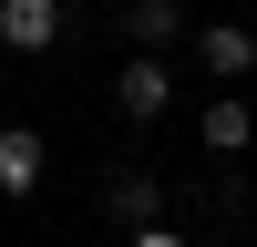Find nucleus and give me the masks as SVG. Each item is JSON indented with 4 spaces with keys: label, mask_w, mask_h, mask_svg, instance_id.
Masks as SVG:
<instances>
[{
    "label": "nucleus",
    "mask_w": 257,
    "mask_h": 247,
    "mask_svg": "<svg viewBox=\"0 0 257 247\" xmlns=\"http://www.w3.org/2000/svg\"><path fill=\"white\" fill-rule=\"evenodd\" d=\"M113 113L123 124H155V113H175V72H165V52H134L113 72Z\"/></svg>",
    "instance_id": "1"
},
{
    "label": "nucleus",
    "mask_w": 257,
    "mask_h": 247,
    "mask_svg": "<svg viewBox=\"0 0 257 247\" xmlns=\"http://www.w3.org/2000/svg\"><path fill=\"white\" fill-rule=\"evenodd\" d=\"M103 216H113L123 237H134V226H165V185L123 165V175H103Z\"/></svg>",
    "instance_id": "2"
},
{
    "label": "nucleus",
    "mask_w": 257,
    "mask_h": 247,
    "mask_svg": "<svg viewBox=\"0 0 257 247\" xmlns=\"http://www.w3.org/2000/svg\"><path fill=\"white\" fill-rule=\"evenodd\" d=\"M196 62L216 82H247L257 72V31H247V21H206V31H196Z\"/></svg>",
    "instance_id": "3"
},
{
    "label": "nucleus",
    "mask_w": 257,
    "mask_h": 247,
    "mask_svg": "<svg viewBox=\"0 0 257 247\" xmlns=\"http://www.w3.org/2000/svg\"><path fill=\"white\" fill-rule=\"evenodd\" d=\"M62 41V0H0V52H52Z\"/></svg>",
    "instance_id": "4"
},
{
    "label": "nucleus",
    "mask_w": 257,
    "mask_h": 247,
    "mask_svg": "<svg viewBox=\"0 0 257 247\" xmlns=\"http://www.w3.org/2000/svg\"><path fill=\"white\" fill-rule=\"evenodd\" d=\"M41 165H52V155H41V134H31V124H0V196H31V185H41Z\"/></svg>",
    "instance_id": "5"
},
{
    "label": "nucleus",
    "mask_w": 257,
    "mask_h": 247,
    "mask_svg": "<svg viewBox=\"0 0 257 247\" xmlns=\"http://www.w3.org/2000/svg\"><path fill=\"white\" fill-rule=\"evenodd\" d=\"M123 41H134V52L185 41V0H123Z\"/></svg>",
    "instance_id": "6"
},
{
    "label": "nucleus",
    "mask_w": 257,
    "mask_h": 247,
    "mask_svg": "<svg viewBox=\"0 0 257 247\" xmlns=\"http://www.w3.org/2000/svg\"><path fill=\"white\" fill-rule=\"evenodd\" d=\"M196 134L216 144V155H247V144H257V103H237V93H216V103L196 113Z\"/></svg>",
    "instance_id": "7"
},
{
    "label": "nucleus",
    "mask_w": 257,
    "mask_h": 247,
    "mask_svg": "<svg viewBox=\"0 0 257 247\" xmlns=\"http://www.w3.org/2000/svg\"><path fill=\"white\" fill-rule=\"evenodd\" d=\"M123 247H196V237H175V226H134Z\"/></svg>",
    "instance_id": "8"
}]
</instances>
